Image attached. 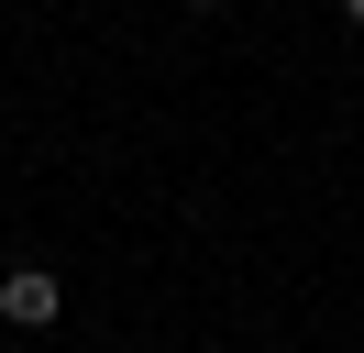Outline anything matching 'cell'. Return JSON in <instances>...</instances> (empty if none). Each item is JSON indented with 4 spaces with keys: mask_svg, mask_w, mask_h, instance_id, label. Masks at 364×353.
Here are the masks:
<instances>
[{
    "mask_svg": "<svg viewBox=\"0 0 364 353\" xmlns=\"http://www.w3.org/2000/svg\"><path fill=\"white\" fill-rule=\"evenodd\" d=\"M55 309H67V287H55V265H11V276H0V320H11V331H45Z\"/></svg>",
    "mask_w": 364,
    "mask_h": 353,
    "instance_id": "cell-1",
    "label": "cell"
},
{
    "mask_svg": "<svg viewBox=\"0 0 364 353\" xmlns=\"http://www.w3.org/2000/svg\"><path fill=\"white\" fill-rule=\"evenodd\" d=\"M342 22H364V0H342Z\"/></svg>",
    "mask_w": 364,
    "mask_h": 353,
    "instance_id": "cell-2",
    "label": "cell"
},
{
    "mask_svg": "<svg viewBox=\"0 0 364 353\" xmlns=\"http://www.w3.org/2000/svg\"><path fill=\"white\" fill-rule=\"evenodd\" d=\"M199 11H221V0H199Z\"/></svg>",
    "mask_w": 364,
    "mask_h": 353,
    "instance_id": "cell-3",
    "label": "cell"
}]
</instances>
